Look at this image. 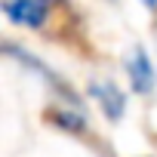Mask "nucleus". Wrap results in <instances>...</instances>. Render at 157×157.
I'll return each instance as SVG.
<instances>
[{"label": "nucleus", "instance_id": "obj_2", "mask_svg": "<svg viewBox=\"0 0 157 157\" xmlns=\"http://www.w3.org/2000/svg\"><path fill=\"white\" fill-rule=\"evenodd\" d=\"M123 71H126V83L136 96H151L157 90V65L145 46L129 49V56L123 59Z\"/></svg>", "mask_w": 157, "mask_h": 157}, {"label": "nucleus", "instance_id": "obj_5", "mask_svg": "<svg viewBox=\"0 0 157 157\" xmlns=\"http://www.w3.org/2000/svg\"><path fill=\"white\" fill-rule=\"evenodd\" d=\"M46 123L68 132V136H86L90 132V117L83 105H68V102H56L46 108Z\"/></svg>", "mask_w": 157, "mask_h": 157}, {"label": "nucleus", "instance_id": "obj_3", "mask_svg": "<svg viewBox=\"0 0 157 157\" xmlns=\"http://www.w3.org/2000/svg\"><path fill=\"white\" fill-rule=\"evenodd\" d=\"M52 6H56V0H3V16L10 25L40 31L49 22Z\"/></svg>", "mask_w": 157, "mask_h": 157}, {"label": "nucleus", "instance_id": "obj_1", "mask_svg": "<svg viewBox=\"0 0 157 157\" xmlns=\"http://www.w3.org/2000/svg\"><path fill=\"white\" fill-rule=\"evenodd\" d=\"M3 56L6 59H13L22 71H31L37 80L43 83V86H49L52 90V96H56V102H68V105H83V99L74 93V86L65 80V77L59 74V71H52L43 59H37L31 49H25L22 43H16V40H6L3 43Z\"/></svg>", "mask_w": 157, "mask_h": 157}, {"label": "nucleus", "instance_id": "obj_4", "mask_svg": "<svg viewBox=\"0 0 157 157\" xmlns=\"http://www.w3.org/2000/svg\"><path fill=\"white\" fill-rule=\"evenodd\" d=\"M86 93L99 105V111H102V117L108 123H120L126 117V93H123L120 83H114V80H93L86 86Z\"/></svg>", "mask_w": 157, "mask_h": 157}, {"label": "nucleus", "instance_id": "obj_6", "mask_svg": "<svg viewBox=\"0 0 157 157\" xmlns=\"http://www.w3.org/2000/svg\"><path fill=\"white\" fill-rule=\"evenodd\" d=\"M139 3H142L148 13H157V0H139Z\"/></svg>", "mask_w": 157, "mask_h": 157}]
</instances>
